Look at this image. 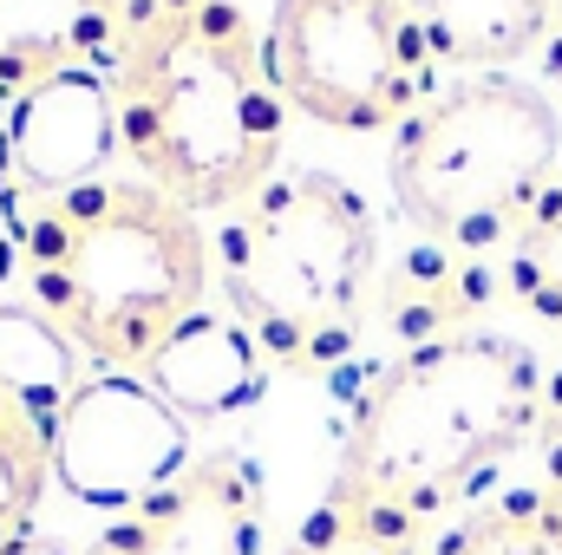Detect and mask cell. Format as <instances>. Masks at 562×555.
<instances>
[{"mask_svg":"<svg viewBox=\"0 0 562 555\" xmlns=\"http://www.w3.org/2000/svg\"><path fill=\"white\" fill-rule=\"evenodd\" d=\"M105 79L119 150L190 216L249 203L281 170L288 105L243 0H125Z\"/></svg>","mask_w":562,"mask_h":555,"instance_id":"1","label":"cell"},{"mask_svg":"<svg viewBox=\"0 0 562 555\" xmlns=\"http://www.w3.org/2000/svg\"><path fill=\"white\" fill-rule=\"evenodd\" d=\"M543 418V366L524 340L471 327L400 353L353 406L327 503L380 536L425 543L491 464L524 451Z\"/></svg>","mask_w":562,"mask_h":555,"instance_id":"2","label":"cell"},{"mask_svg":"<svg viewBox=\"0 0 562 555\" xmlns=\"http://www.w3.org/2000/svg\"><path fill=\"white\" fill-rule=\"evenodd\" d=\"M33 307L99 373H144L150 353L210 301L216 249L203 216L144 177H92L26 216Z\"/></svg>","mask_w":562,"mask_h":555,"instance_id":"3","label":"cell"},{"mask_svg":"<svg viewBox=\"0 0 562 555\" xmlns=\"http://www.w3.org/2000/svg\"><path fill=\"white\" fill-rule=\"evenodd\" d=\"M216 275L236 320L281 373H321L360 333L380 262L367 196L334 170H276L223 223Z\"/></svg>","mask_w":562,"mask_h":555,"instance_id":"4","label":"cell"},{"mask_svg":"<svg viewBox=\"0 0 562 555\" xmlns=\"http://www.w3.org/2000/svg\"><path fill=\"white\" fill-rule=\"evenodd\" d=\"M562 170V118L543 86L477 72L431 92L393 138V196L445 249L484 256L524 229Z\"/></svg>","mask_w":562,"mask_h":555,"instance_id":"5","label":"cell"},{"mask_svg":"<svg viewBox=\"0 0 562 555\" xmlns=\"http://www.w3.org/2000/svg\"><path fill=\"white\" fill-rule=\"evenodd\" d=\"M262 59L281 105L327 132H386L431 99V33L406 0H276Z\"/></svg>","mask_w":562,"mask_h":555,"instance_id":"6","label":"cell"},{"mask_svg":"<svg viewBox=\"0 0 562 555\" xmlns=\"http://www.w3.org/2000/svg\"><path fill=\"white\" fill-rule=\"evenodd\" d=\"M190 464V424L138 373H86L53 418V484L86 510H144Z\"/></svg>","mask_w":562,"mask_h":555,"instance_id":"7","label":"cell"},{"mask_svg":"<svg viewBox=\"0 0 562 555\" xmlns=\"http://www.w3.org/2000/svg\"><path fill=\"white\" fill-rule=\"evenodd\" d=\"M112 150H119V105H112L105 72H86V66L53 72L7 105L13 177L40 196H59V190L105 177Z\"/></svg>","mask_w":562,"mask_h":555,"instance_id":"8","label":"cell"},{"mask_svg":"<svg viewBox=\"0 0 562 555\" xmlns=\"http://www.w3.org/2000/svg\"><path fill=\"white\" fill-rule=\"evenodd\" d=\"M144 386L183 418H236L269 393V360L236 314H190L138 373Z\"/></svg>","mask_w":562,"mask_h":555,"instance_id":"9","label":"cell"},{"mask_svg":"<svg viewBox=\"0 0 562 555\" xmlns=\"http://www.w3.org/2000/svg\"><path fill=\"white\" fill-rule=\"evenodd\" d=\"M125 0H0V99L53 72H112Z\"/></svg>","mask_w":562,"mask_h":555,"instance_id":"10","label":"cell"},{"mask_svg":"<svg viewBox=\"0 0 562 555\" xmlns=\"http://www.w3.org/2000/svg\"><path fill=\"white\" fill-rule=\"evenodd\" d=\"M451 66H504L550 39L557 0H406Z\"/></svg>","mask_w":562,"mask_h":555,"instance_id":"11","label":"cell"},{"mask_svg":"<svg viewBox=\"0 0 562 555\" xmlns=\"http://www.w3.org/2000/svg\"><path fill=\"white\" fill-rule=\"evenodd\" d=\"M79 380H86V373H79V353L66 347V333H59L40 307L0 301V393L26 399L33 412L53 424Z\"/></svg>","mask_w":562,"mask_h":555,"instance_id":"12","label":"cell"},{"mask_svg":"<svg viewBox=\"0 0 562 555\" xmlns=\"http://www.w3.org/2000/svg\"><path fill=\"white\" fill-rule=\"evenodd\" d=\"M53 477V424L26 399L0 393V550L33 536V510Z\"/></svg>","mask_w":562,"mask_h":555,"instance_id":"13","label":"cell"},{"mask_svg":"<svg viewBox=\"0 0 562 555\" xmlns=\"http://www.w3.org/2000/svg\"><path fill=\"white\" fill-rule=\"evenodd\" d=\"M425 555H562V503H550L537 484L484 503L451 536L425 543Z\"/></svg>","mask_w":562,"mask_h":555,"instance_id":"14","label":"cell"},{"mask_svg":"<svg viewBox=\"0 0 562 555\" xmlns=\"http://www.w3.org/2000/svg\"><path fill=\"white\" fill-rule=\"evenodd\" d=\"M510 294L537 320L562 327V170L537 196V209L524 216V229L510 236Z\"/></svg>","mask_w":562,"mask_h":555,"instance_id":"15","label":"cell"},{"mask_svg":"<svg viewBox=\"0 0 562 555\" xmlns=\"http://www.w3.org/2000/svg\"><path fill=\"white\" fill-rule=\"evenodd\" d=\"M288 555H425V543L380 536V530H367V523L340 517L334 503H321V510L307 517V530L294 536V550H288Z\"/></svg>","mask_w":562,"mask_h":555,"instance_id":"16","label":"cell"},{"mask_svg":"<svg viewBox=\"0 0 562 555\" xmlns=\"http://www.w3.org/2000/svg\"><path fill=\"white\" fill-rule=\"evenodd\" d=\"M530 451H537V490L562 503V366L543 373V418H537Z\"/></svg>","mask_w":562,"mask_h":555,"instance_id":"17","label":"cell"},{"mask_svg":"<svg viewBox=\"0 0 562 555\" xmlns=\"http://www.w3.org/2000/svg\"><path fill=\"white\" fill-rule=\"evenodd\" d=\"M20 275V242H13V223L0 216V294H7V281Z\"/></svg>","mask_w":562,"mask_h":555,"instance_id":"18","label":"cell"},{"mask_svg":"<svg viewBox=\"0 0 562 555\" xmlns=\"http://www.w3.org/2000/svg\"><path fill=\"white\" fill-rule=\"evenodd\" d=\"M0 555H66V550H59L53 536H20V543H7Z\"/></svg>","mask_w":562,"mask_h":555,"instance_id":"19","label":"cell"},{"mask_svg":"<svg viewBox=\"0 0 562 555\" xmlns=\"http://www.w3.org/2000/svg\"><path fill=\"white\" fill-rule=\"evenodd\" d=\"M543 46H550V72H557V86H562V0H557V20H550V39Z\"/></svg>","mask_w":562,"mask_h":555,"instance_id":"20","label":"cell"},{"mask_svg":"<svg viewBox=\"0 0 562 555\" xmlns=\"http://www.w3.org/2000/svg\"><path fill=\"white\" fill-rule=\"evenodd\" d=\"M7 105H13V99H0V190H7V177H13V157H7Z\"/></svg>","mask_w":562,"mask_h":555,"instance_id":"21","label":"cell"}]
</instances>
